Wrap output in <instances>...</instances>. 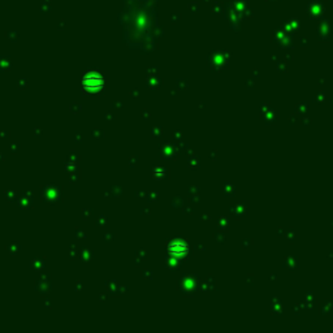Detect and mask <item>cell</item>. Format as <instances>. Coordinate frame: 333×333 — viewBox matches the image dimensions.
<instances>
[{
  "label": "cell",
  "mask_w": 333,
  "mask_h": 333,
  "mask_svg": "<svg viewBox=\"0 0 333 333\" xmlns=\"http://www.w3.org/2000/svg\"><path fill=\"white\" fill-rule=\"evenodd\" d=\"M85 86L89 87V89H98V87L102 86V78L98 77V76H89L85 80Z\"/></svg>",
  "instance_id": "6da1fadb"
}]
</instances>
